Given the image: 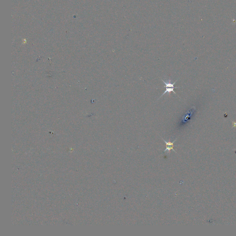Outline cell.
<instances>
[{
    "mask_svg": "<svg viewBox=\"0 0 236 236\" xmlns=\"http://www.w3.org/2000/svg\"><path fill=\"white\" fill-rule=\"evenodd\" d=\"M177 139H176L174 141V142H166V141H165V140H164V139H162V140H163V141H164V142H165V143H166V149H165V150L164 151V152H167V154H169V153H170V151L173 150L174 152L176 153L175 150L174 149V143L175 142H176Z\"/></svg>",
    "mask_w": 236,
    "mask_h": 236,
    "instance_id": "7a4b0ae2",
    "label": "cell"
},
{
    "mask_svg": "<svg viewBox=\"0 0 236 236\" xmlns=\"http://www.w3.org/2000/svg\"><path fill=\"white\" fill-rule=\"evenodd\" d=\"M162 80L166 86V90L164 91V93H163L162 95L160 96V98L162 97V96L164 95L166 93H168L169 94H170L171 92H173L174 94H177V93L174 91V88H178L179 87H175L174 86V84L176 83V82L178 81V80H177L175 82H174V83L172 84L171 83V80H166V81L163 80Z\"/></svg>",
    "mask_w": 236,
    "mask_h": 236,
    "instance_id": "6da1fadb",
    "label": "cell"
}]
</instances>
